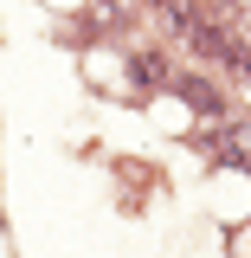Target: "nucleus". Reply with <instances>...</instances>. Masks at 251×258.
<instances>
[{
  "mask_svg": "<svg viewBox=\"0 0 251 258\" xmlns=\"http://www.w3.org/2000/svg\"><path fill=\"white\" fill-rule=\"evenodd\" d=\"M155 7H161V13H174V7H181V0H155Z\"/></svg>",
  "mask_w": 251,
  "mask_h": 258,
  "instance_id": "f257e3e1",
  "label": "nucleus"
}]
</instances>
